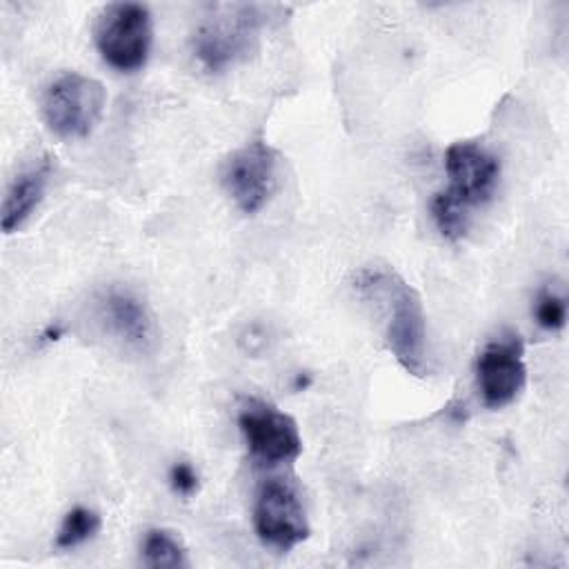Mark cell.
<instances>
[{
  "label": "cell",
  "instance_id": "cell-1",
  "mask_svg": "<svg viewBox=\"0 0 569 569\" xmlns=\"http://www.w3.org/2000/svg\"><path fill=\"white\" fill-rule=\"evenodd\" d=\"M356 293L382 318L385 342L402 369L413 376L427 365V318L418 291L389 267H362L353 276Z\"/></svg>",
  "mask_w": 569,
  "mask_h": 569
},
{
  "label": "cell",
  "instance_id": "cell-11",
  "mask_svg": "<svg viewBox=\"0 0 569 569\" xmlns=\"http://www.w3.org/2000/svg\"><path fill=\"white\" fill-rule=\"evenodd\" d=\"M51 178V162L40 160L38 164L29 167L27 171L18 173L2 200V211H0V227L4 233L18 231L31 213L38 209V204L44 198L47 184Z\"/></svg>",
  "mask_w": 569,
  "mask_h": 569
},
{
  "label": "cell",
  "instance_id": "cell-13",
  "mask_svg": "<svg viewBox=\"0 0 569 569\" xmlns=\"http://www.w3.org/2000/svg\"><path fill=\"white\" fill-rule=\"evenodd\" d=\"M102 527V518L91 507H73L64 513L60 529L56 533V547L58 549H73L87 540H91Z\"/></svg>",
  "mask_w": 569,
  "mask_h": 569
},
{
  "label": "cell",
  "instance_id": "cell-3",
  "mask_svg": "<svg viewBox=\"0 0 569 569\" xmlns=\"http://www.w3.org/2000/svg\"><path fill=\"white\" fill-rule=\"evenodd\" d=\"M258 29L260 13L256 7L216 4L191 31V53L204 71H224L253 49Z\"/></svg>",
  "mask_w": 569,
  "mask_h": 569
},
{
  "label": "cell",
  "instance_id": "cell-8",
  "mask_svg": "<svg viewBox=\"0 0 569 569\" xmlns=\"http://www.w3.org/2000/svg\"><path fill=\"white\" fill-rule=\"evenodd\" d=\"M253 529L262 545L287 553L311 533L298 489L284 478H269L253 505Z\"/></svg>",
  "mask_w": 569,
  "mask_h": 569
},
{
  "label": "cell",
  "instance_id": "cell-5",
  "mask_svg": "<svg viewBox=\"0 0 569 569\" xmlns=\"http://www.w3.org/2000/svg\"><path fill=\"white\" fill-rule=\"evenodd\" d=\"M107 91L84 73H60L42 93V118L51 133L64 140L87 138L102 118Z\"/></svg>",
  "mask_w": 569,
  "mask_h": 569
},
{
  "label": "cell",
  "instance_id": "cell-6",
  "mask_svg": "<svg viewBox=\"0 0 569 569\" xmlns=\"http://www.w3.org/2000/svg\"><path fill=\"white\" fill-rule=\"evenodd\" d=\"M280 156L264 140H251L231 151L220 169V182L238 211L258 213L278 189Z\"/></svg>",
  "mask_w": 569,
  "mask_h": 569
},
{
  "label": "cell",
  "instance_id": "cell-7",
  "mask_svg": "<svg viewBox=\"0 0 569 569\" xmlns=\"http://www.w3.org/2000/svg\"><path fill=\"white\" fill-rule=\"evenodd\" d=\"M238 429L251 458L262 465L273 467L293 462L302 453V438L296 420L271 402L247 398L238 411Z\"/></svg>",
  "mask_w": 569,
  "mask_h": 569
},
{
  "label": "cell",
  "instance_id": "cell-4",
  "mask_svg": "<svg viewBox=\"0 0 569 569\" xmlns=\"http://www.w3.org/2000/svg\"><path fill=\"white\" fill-rule=\"evenodd\" d=\"M93 42L102 60L122 73L142 69L153 44V18L140 2H111L100 9Z\"/></svg>",
  "mask_w": 569,
  "mask_h": 569
},
{
  "label": "cell",
  "instance_id": "cell-16",
  "mask_svg": "<svg viewBox=\"0 0 569 569\" xmlns=\"http://www.w3.org/2000/svg\"><path fill=\"white\" fill-rule=\"evenodd\" d=\"M309 382H311V378H309L307 373H305V376H302V373H298V378H296V389H300V387H302V389H307V387H309Z\"/></svg>",
  "mask_w": 569,
  "mask_h": 569
},
{
  "label": "cell",
  "instance_id": "cell-9",
  "mask_svg": "<svg viewBox=\"0 0 569 569\" xmlns=\"http://www.w3.org/2000/svg\"><path fill=\"white\" fill-rule=\"evenodd\" d=\"M476 380L480 398L489 409H502L518 400L527 385L525 345L518 333H500L480 349Z\"/></svg>",
  "mask_w": 569,
  "mask_h": 569
},
{
  "label": "cell",
  "instance_id": "cell-10",
  "mask_svg": "<svg viewBox=\"0 0 569 569\" xmlns=\"http://www.w3.org/2000/svg\"><path fill=\"white\" fill-rule=\"evenodd\" d=\"M100 318L107 329L127 347L144 351L151 347L156 329L147 305L129 289H109L100 298Z\"/></svg>",
  "mask_w": 569,
  "mask_h": 569
},
{
  "label": "cell",
  "instance_id": "cell-2",
  "mask_svg": "<svg viewBox=\"0 0 569 569\" xmlns=\"http://www.w3.org/2000/svg\"><path fill=\"white\" fill-rule=\"evenodd\" d=\"M447 187L429 204L436 229L445 240H460L471 222V211L491 200L498 178V158L478 142H453L445 151Z\"/></svg>",
  "mask_w": 569,
  "mask_h": 569
},
{
  "label": "cell",
  "instance_id": "cell-14",
  "mask_svg": "<svg viewBox=\"0 0 569 569\" xmlns=\"http://www.w3.org/2000/svg\"><path fill=\"white\" fill-rule=\"evenodd\" d=\"M533 318L538 327L547 331H560L567 322V300L553 289H542L533 305Z\"/></svg>",
  "mask_w": 569,
  "mask_h": 569
},
{
  "label": "cell",
  "instance_id": "cell-15",
  "mask_svg": "<svg viewBox=\"0 0 569 569\" xmlns=\"http://www.w3.org/2000/svg\"><path fill=\"white\" fill-rule=\"evenodd\" d=\"M169 487L176 496H182V498L196 496L200 489V476H198L196 467L187 460L173 462L169 469Z\"/></svg>",
  "mask_w": 569,
  "mask_h": 569
},
{
  "label": "cell",
  "instance_id": "cell-12",
  "mask_svg": "<svg viewBox=\"0 0 569 569\" xmlns=\"http://www.w3.org/2000/svg\"><path fill=\"white\" fill-rule=\"evenodd\" d=\"M140 562L151 569L189 567L187 547L169 529H149L140 545Z\"/></svg>",
  "mask_w": 569,
  "mask_h": 569
}]
</instances>
